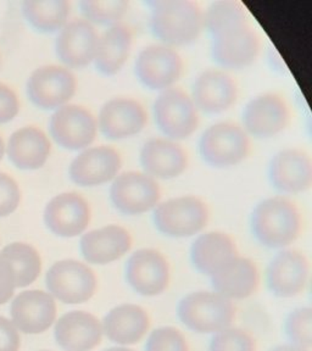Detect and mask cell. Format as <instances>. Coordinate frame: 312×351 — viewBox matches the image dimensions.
<instances>
[{
    "mask_svg": "<svg viewBox=\"0 0 312 351\" xmlns=\"http://www.w3.org/2000/svg\"><path fill=\"white\" fill-rule=\"evenodd\" d=\"M150 6V31L167 47L195 42L204 29V14L191 0H155Z\"/></svg>",
    "mask_w": 312,
    "mask_h": 351,
    "instance_id": "1",
    "label": "cell"
},
{
    "mask_svg": "<svg viewBox=\"0 0 312 351\" xmlns=\"http://www.w3.org/2000/svg\"><path fill=\"white\" fill-rule=\"evenodd\" d=\"M302 219L296 204L285 197L265 199L250 216L252 236L265 247L285 249L296 241Z\"/></svg>",
    "mask_w": 312,
    "mask_h": 351,
    "instance_id": "2",
    "label": "cell"
},
{
    "mask_svg": "<svg viewBox=\"0 0 312 351\" xmlns=\"http://www.w3.org/2000/svg\"><path fill=\"white\" fill-rule=\"evenodd\" d=\"M177 316L193 332L215 335L230 328L236 318V307L215 291H194L178 302Z\"/></svg>",
    "mask_w": 312,
    "mask_h": 351,
    "instance_id": "3",
    "label": "cell"
},
{
    "mask_svg": "<svg viewBox=\"0 0 312 351\" xmlns=\"http://www.w3.org/2000/svg\"><path fill=\"white\" fill-rule=\"evenodd\" d=\"M208 221L206 204L193 195L173 197L154 208L155 228L170 238L195 236L205 228Z\"/></svg>",
    "mask_w": 312,
    "mask_h": 351,
    "instance_id": "4",
    "label": "cell"
},
{
    "mask_svg": "<svg viewBox=\"0 0 312 351\" xmlns=\"http://www.w3.org/2000/svg\"><path fill=\"white\" fill-rule=\"evenodd\" d=\"M250 149L247 132L233 122H219L208 127L199 141V154L206 164L227 169L241 164Z\"/></svg>",
    "mask_w": 312,
    "mask_h": 351,
    "instance_id": "5",
    "label": "cell"
},
{
    "mask_svg": "<svg viewBox=\"0 0 312 351\" xmlns=\"http://www.w3.org/2000/svg\"><path fill=\"white\" fill-rule=\"evenodd\" d=\"M154 121L165 137L173 142L191 137L199 126L192 98L180 88L163 90L154 101Z\"/></svg>",
    "mask_w": 312,
    "mask_h": 351,
    "instance_id": "6",
    "label": "cell"
},
{
    "mask_svg": "<svg viewBox=\"0 0 312 351\" xmlns=\"http://www.w3.org/2000/svg\"><path fill=\"white\" fill-rule=\"evenodd\" d=\"M161 192L156 180L144 172L119 173L110 186V200L121 214L138 216L159 205Z\"/></svg>",
    "mask_w": 312,
    "mask_h": 351,
    "instance_id": "7",
    "label": "cell"
},
{
    "mask_svg": "<svg viewBox=\"0 0 312 351\" xmlns=\"http://www.w3.org/2000/svg\"><path fill=\"white\" fill-rule=\"evenodd\" d=\"M45 283L53 298L71 305L87 302L97 291L93 269L77 260L55 263L47 272Z\"/></svg>",
    "mask_w": 312,
    "mask_h": 351,
    "instance_id": "8",
    "label": "cell"
},
{
    "mask_svg": "<svg viewBox=\"0 0 312 351\" xmlns=\"http://www.w3.org/2000/svg\"><path fill=\"white\" fill-rule=\"evenodd\" d=\"M183 60L173 48L160 44L141 50L134 62V75L150 90H166L181 80Z\"/></svg>",
    "mask_w": 312,
    "mask_h": 351,
    "instance_id": "9",
    "label": "cell"
},
{
    "mask_svg": "<svg viewBox=\"0 0 312 351\" xmlns=\"http://www.w3.org/2000/svg\"><path fill=\"white\" fill-rule=\"evenodd\" d=\"M28 99L42 110H56L67 104L76 93V77L67 67L40 66L27 81Z\"/></svg>",
    "mask_w": 312,
    "mask_h": 351,
    "instance_id": "10",
    "label": "cell"
},
{
    "mask_svg": "<svg viewBox=\"0 0 312 351\" xmlns=\"http://www.w3.org/2000/svg\"><path fill=\"white\" fill-rule=\"evenodd\" d=\"M50 136L66 150L87 149L97 137L98 122L89 110L80 105H64L50 117Z\"/></svg>",
    "mask_w": 312,
    "mask_h": 351,
    "instance_id": "11",
    "label": "cell"
},
{
    "mask_svg": "<svg viewBox=\"0 0 312 351\" xmlns=\"http://www.w3.org/2000/svg\"><path fill=\"white\" fill-rule=\"evenodd\" d=\"M291 111L278 94L265 93L252 98L243 110V130L255 138L277 136L289 125Z\"/></svg>",
    "mask_w": 312,
    "mask_h": 351,
    "instance_id": "12",
    "label": "cell"
},
{
    "mask_svg": "<svg viewBox=\"0 0 312 351\" xmlns=\"http://www.w3.org/2000/svg\"><path fill=\"white\" fill-rule=\"evenodd\" d=\"M125 277L127 283L139 295H160L169 287L170 266L158 250L141 249L128 258Z\"/></svg>",
    "mask_w": 312,
    "mask_h": 351,
    "instance_id": "13",
    "label": "cell"
},
{
    "mask_svg": "<svg viewBox=\"0 0 312 351\" xmlns=\"http://www.w3.org/2000/svg\"><path fill=\"white\" fill-rule=\"evenodd\" d=\"M98 128L110 141H122L139 134L148 122V115L139 101L132 98H112L100 109Z\"/></svg>",
    "mask_w": 312,
    "mask_h": 351,
    "instance_id": "14",
    "label": "cell"
},
{
    "mask_svg": "<svg viewBox=\"0 0 312 351\" xmlns=\"http://www.w3.org/2000/svg\"><path fill=\"white\" fill-rule=\"evenodd\" d=\"M89 222V204L77 193H61L53 197L44 208V223L47 228L61 238L82 234Z\"/></svg>",
    "mask_w": 312,
    "mask_h": 351,
    "instance_id": "15",
    "label": "cell"
},
{
    "mask_svg": "<svg viewBox=\"0 0 312 351\" xmlns=\"http://www.w3.org/2000/svg\"><path fill=\"white\" fill-rule=\"evenodd\" d=\"M211 58L226 70H241L252 65L260 51L258 34L249 25L221 33L211 38Z\"/></svg>",
    "mask_w": 312,
    "mask_h": 351,
    "instance_id": "16",
    "label": "cell"
},
{
    "mask_svg": "<svg viewBox=\"0 0 312 351\" xmlns=\"http://www.w3.org/2000/svg\"><path fill=\"white\" fill-rule=\"evenodd\" d=\"M309 271V261L302 252L283 249L274 255L267 266V288L274 296L294 298L305 289Z\"/></svg>",
    "mask_w": 312,
    "mask_h": 351,
    "instance_id": "17",
    "label": "cell"
},
{
    "mask_svg": "<svg viewBox=\"0 0 312 351\" xmlns=\"http://www.w3.org/2000/svg\"><path fill=\"white\" fill-rule=\"evenodd\" d=\"M120 154L108 145L92 147L78 154L70 165V178L81 186H97L115 180L120 173Z\"/></svg>",
    "mask_w": 312,
    "mask_h": 351,
    "instance_id": "18",
    "label": "cell"
},
{
    "mask_svg": "<svg viewBox=\"0 0 312 351\" xmlns=\"http://www.w3.org/2000/svg\"><path fill=\"white\" fill-rule=\"evenodd\" d=\"M98 40L93 25L78 19L67 22L59 31L55 39V53L67 67L83 69L93 62Z\"/></svg>",
    "mask_w": 312,
    "mask_h": 351,
    "instance_id": "19",
    "label": "cell"
},
{
    "mask_svg": "<svg viewBox=\"0 0 312 351\" xmlns=\"http://www.w3.org/2000/svg\"><path fill=\"white\" fill-rule=\"evenodd\" d=\"M269 181L282 194L307 192L312 182L311 158L299 149L280 150L269 161Z\"/></svg>",
    "mask_w": 312,
    "mask_h": 351,
    "instance_id": "20",
    "label": "cell"
},
{
    "mask_svg": "<svg viewBox=\"0 0 312 351\" xmlns=\"http://www.w3.org/2000/svg\"><path fill=\"white\" fill-rule=\"evenodd\" d=\"M10 313L17 329L26 335H40L54 324L56 304L47 291H22L11 304Z\"/></svg>",
    "mask_w": 312,
    "mask_h": 351,
    "instance_id": "21",
    "label": "cell"
},
{
    "mask_svg": "<svg viewBox=\"0 0 312 351\" xmlns=\"http://www.w3.org/2000/svg\"><path fill=\"white\" fill-rule=\"evenodd\" d=\"M139 161L144 173L154 180H173L186 171L184 149L167 138H152L143 144Z\"/></svg>",
    "mask_w": 312,
    "mask_h": 351,
    "instance_id": "22",
    "label": "cell"
},
{
    "mask_svg": "<svg viewBox=\"0 0 312 351\" xmlns=\"http://www.w3.org/2000/svg\"><path fill=\"white\" fill-rule=\"evenodd\" d=\"M237 84L221 70H206L195 78L192 86L193 103L205 114H221L237 100Z\"/></svg>",
    "mask_w": 312,
    "mask_h": 351,
    "instance_id": "23",
    "label": "cell"
},
{
    "mask_svg": "<svg viewBox=\"0 0 312 351\" xmlns=\"http://www.w3.org/2000/svg\"><path fill=\"white\" fill-rule=\"evenodd\" d=\"M103 326L98 318L86 311H71L55 324L56 343L65 351H91L100 344Z\"/></svg>",
    "mask_w": 312,
    "mask_h": 351,
    "instance_id": "24",
    "label": "cell"
},
{
    "mask_svg": "<svg viewBox=\"0 0 312 351\" xmlns=\"http://www.w3.org/2000/svg\"><path fill=\"white\" fill-rule=\"evenodd\" d=\"M130 232L117 225L91 230L81 238L80 250L84 260L93 265H108L120 260L131 250Z\"/></svg>",
    "mask_w": 312,
    "mask_h": 351,
    "instance_id": "25",
    "label": "cell"
},
{
    "mask_svg": "<svg viewBox=\"0 0 312 351\" xmlns=\"http://www.w3.org/2000/svg\"><path fill=\"white\" fill-rule=\"evenodd\" d=\"M259 271L250 258H236L224 265L210 277L215 293L228 300H241L252 295L259 285Z\"/></svg>",
    "mask_w": 312,
    "mask_h": 351,
    "instance_id": "26",
    "label": "cell"
},
{
    "mask_svg": "<svg viewBox=\"0 0 312 351\" xmlns=\"http://www.w3.org/2000/svg\"><path fill=\"white\" fill-rule=\"evenodd\" d=\"M103 333L120 346H132L143 339L150 327L148 313L134 304H122L110 310L103 321Z\"/></svg>",
    "mask_w": 312,
    "mask_h": 351,
    "instance_id": "27",
    "label": "cell"
},
{
    "mask_svg": "<svg viewBox=\"0 0 312 351\" xmlns=\"http://www.w3.org/2000/svg\"><path fill=\"white\" fill-rule=\"evenodd\" d=\"M49 139L37 127L26 126L14 132L8 144V156L20 170H38L49 158Z\"/></svg>",
    "mask_w": 312,
    "mask_h": 351,
    "instance_id": "28",
    "label": "cell"
},
{
    "mask_svg": "<svg viewBox=\"0 0 312 351\" xmlns=\"http://www.w3.org/2000/svg\"><path fill=\"white\" fill-rule=\"evenodd\" d=\"M237 255L235 241L224 232L202 234L191 247V261L194 269L208 278Z\"/></svg>",
    "mask_w": 312,
    "mask_h": 351,
    "instance_id": "29",
    "label": "cell"
},
{
    "mask_svg": "<svg viewBox=\"0 0 312 351\" xmlns=\"http://www.w3.org/2000/svg\"><path fill=\"white\" fill-rule=\"evenodd\" d=\"M132 31L123 23L108 28L99 36L98 47L94 58L97 71L104 76H114L122 70L132 49Z\"/></svg>",
    "mask_w": 312,
    "mask_h": 351,
    "instance_id": "30",
    "label": "cell"
},
{
    "mask_svg": "<svg viewBox=\"0 0 312 351\" xmlns=\"http://www.w3.org/2000/svg\"><path fill=\"white\" fill-rule=\"evenodd\" d=\"M22 12L37 32H58L67 23L70 4L66 0H25Z\"/></svg>",
    "mask_w": 312,
    "mask_h": 351,
    "instance_id": "31",
    "label": "cell"
},
{
    "mask_svg": "<svg viewBox=\"0 0 312 351\" xmlns=\"http://www.w3.org/2000/svg\"><path fill=\"white\" fill-rule=\"evenodd\" d=\"M245 25H249L245 9L235 0L215 1L204 14V28L211 38Z\"/></svg>",
    "mask_w": 312,
    "mask_h": 351,
    "instance_id": "32",
    "label": "cell"
},
{
    "mask_svg": "<svg viewBox=\"0 0 312 351\" xmlns=\"http://www.w3.org/2000/svg\"><path fill=\"white\" fill-rule=\"evenodd\" d=\"M1 254L10 260L15 269L17 288H25L38 278L42 271V258L31 244L15 241L6 245Z\"/></svg>",
    "mask_w": 312,
    "mask_h": 351,
    "instance_id": "33",
    "label": "cell"
},
{
    "mask_svg": "<svg viewBox=\"0 0 312 351\" xmlns=\"http://www.w3.org/2000/svg\"><path fill=\"white\" fill-rule=\"evenodd\" d=\"M81 12L91 25L111 27L120 23L128 9L126 0H82Z\"/></svg>",
    "mask_w": 312,
    "mask_h": 351,
    "instance_id": "34",
    "label": "cell"
},
{
    "mask_svg": "<svg viewBox=\"0 0 312 351\" xmlns=\"http://www.w3.org/2000/svg\"><path fill=\"white\" fill-rule=\"evenodd\" d=\"M285 333L291 346L310 350L312 346L311 307H298L288 313L285 321Z\"/></svg>",
    "mask_w": 312,
    "mask_h": 351,
    "instance_id": "35",
    "label": "cell"
},
{
    "mask_svg": "<svg viewBox=\"0 0 312 351\" xmlns=\"http://www.w3.org/2000/svg\"><path fill=\"white\" fill-rule=\"evenodd\" d=\"M208 351H255V341L247 330L230 327L215 333Z\"/></svg>",
    "mask_w": 312,
    "mask_h": 351,
    "instance_id": "36",
    "label": "cell"
},
{
    "mask_svg": "<svg viewBox=\"0 0 312 351\" xmlns=\"http://www.w3.org/2000/svg\"><path fill=\"white\" fill-rule=\"evenodd\" d=\"M145 351H189L184 335L173 327L155 329L149 335Z\"/></svg>",
    "mask_w": 312,
    "mask_h": 351,
    "instance_id": "37",
    "label": "cell"
},
{
    "mask_svg": "<svg viewBox=\"0 0 312 351\" xmlns=\"http://www.w3.org/2000/svg\"><path fill=\"white\" fill-rule=\"evenodd\" d=\"M21 200V192L16 181L0 172V217H5L16 210Z\"/></svg>",
    "mask_w": 312,
    "mask_h": 351,
    "instance_id": "38",
    "label": "cell"
},
{
    "mask_svg": "<svg viewBox=\"0 0 312 351\" xmlns=\"http://www.w3.org/2000/svg\"><path fill=\"white\" fill-rule=\"evenodd\" d=\"M16 288L15 269L10 260L0 252V305L10 300Z\"/></svg>",
    "mask_w": 312,
    "mask_h": 351,
    "instance_id": "39",
    "label": "cell"
},
{
    "mask_svg": "<svg viewBox=\"0 0 312 351\" xmlns=\"http://www.w3.org/2000/svg\"><path fill=\"white\" fill-rule=\"evenodd\" d=\"M20 110L17 95L9 86L0 83V125L14 120Z\"/></svg>",
    "mask_w": 312,
    "mask_h": 351,
    "instance_id": "40",
    "label": "cell"
},
{
    "mask_svg": "<svg viewBox=\"0 0 312 351\" xmlns=\"http://www.w3.org/2000/svg\"><path fill=\"white\" fill-rule=\"evenodd\" d=\"M20 346L21 338L15 324L0 316V351H19Z\"/></svg>",
    "mask_w": 312,
    "mask_h": 351,
    "instance_id": "41",
    "label": "cell"
},
{
    "mask_svg": "<svg viewBox=\"0 0 312 351\" xmlns=\"http://www.w3.org/2000/svg\"><path fill=\"white\" fill-rule=\"evenodd\" d=\"M269 351H309L304 348H299V346H291V344H285V346H274V349Z\"/></svg>",
    "mask_w": 312,
    "mask_h": 351,
    "instance_id": "42",
    "label": "cell"
},
{
    "mask_svg": "<svg viewBox=\"0 0 312 351\" xmlns=\"http://www.w3.org/2000/svg\"><path fill=\"white\" fill-rule=\"evenodd\" d=\"M4 152H5V147H4V141H3V138L0 136V160L3 159V155H4Z\"/></svg>",
    "mask_w": 312,
    "mask_h": 351,
    "instance_id": "43",
    "label": "cell"
},
{
    "mask_svg": "<svg viewBox=\"0 0 312 351\" xmlns=\"http://www.w3.org/2000/svg\"><path fill=\"white\" fill-rule=\"evenodd\" d=\"M104 351H136L133 350V349H128V348H110V349H106Z\"/></svg>",
    "mask_w": 312,
    "mask_h": 351,
    "instance_id": "44",
    "label": "cell"
},
{
    "mask_svg": "<svg viewBox=\"0 0 312 351\" xmlns=\"http://www.w3.org/2000/svg\"><path fill=\"white\" fill-rule=\"evenodd\" d=\"M40 351H48V350H40Z\"/></svg>",
    "mask_w": 312,
    "mask_h": 351,
    "instance_id": "45",
    "label": "cell"
}]
</instances>
